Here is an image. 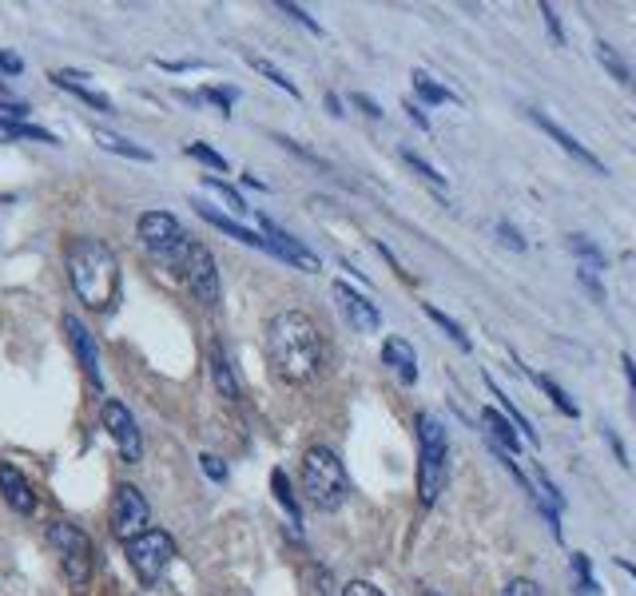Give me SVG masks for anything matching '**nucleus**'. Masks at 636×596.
Here are the masks:
<instances>
[{"label": "nucleus", "instance_id": "1", "mask_svg": "<svg viewBox=\"0 0 636 596\" xmlns=\"http://www.w3.org/2000/svg\"><path fill=\"white\" fill-rule=\"evenodd\" d=\"M323 334L306 314L286 311L271 319V326H266V358H271V370L283 382H291V386L314 382L319 370H323Z\"/></svg>", "mask_w": 636, "mask_h": 596}, {"label": "nucleus", "instance_id": "2", "mask_svg": "<svg viewBox=\"0 0 636 596\" xmlns=\"http://www.w3.org/2000/svg\"><path fill=\"white\" fill-rule=\"evenodd\" d=\"M68 283L88 311H108L120 294V263H115L112 246L100 239H72L68 243Z\"/></svg>", "mask_w": 636, "mask_h": 596}, {"label": "nucleus", "instance_id": "3", "mask_svg": "<svg viewBox=\"0 0 636 596\" xmlns=\"http://www.w3.org/2000/svg\"><path fill=\"white\" fill-rule=\"evenodd\" d=\"M446 465H450V442L446 426L434 414H418V493L422 505H434L446 489Z\"/></svg>", "mask_w": 636, "mask_h": 596}, {"label": "nucleus", "instance_id": "4", "mask_svg": "<svg viewBox=\"0 0 636 596\" xmlns=\"http://www.w3.org/2000/svg\"><path fill=\"white\" fill-rule=\"evenodd\" d=\"M303 489L311 497L314 509L334 513L346 502V469H342L339 454L326 445H314L303 457Z\"/></svg>", "mask_w": 636, "mask_h": 596}, {"label": "nucleus", "instance_id": "5", "mask_svg": "<svg viewBox=\"0 0 636 596\" xmlns=\"http://www.w3.org/2000/svg\"><path fill=\"white\" fill-rule=\"evenodd\" d=\"M168 263H171V271L183 279V286L195 294V303H203V306L219 303V271H215V259H211L208 246L195 243V239H183V246L168 259Z\"/></svg>", "mask_w": 636, "mask_h": 596}, {"label": "nucleus", "instance_id": "6", "mask_svg": "<svg viewBox=\"0 0 636 596\" xmlns=\"http://www.w3.org/2000/svg\"><path fill=\"white\" fill-rule=\"evenodd\" d=\"M48 541H52V549L60 553V568H64L68 585L84 588L95 568L92 537H88L84 529H77V525H68V521H52V525H48Z\"/></svg>", "mask_w": 636, "mask_h": 596}, {"label": "nucleus", "instance_id": "7", "mask_svg": "<svg viewBox=\"0 0 636 596\" xmlns=\"http://www.w3.org/2000/svg\"><path fill=\"white\" fill-rule=\"evenodd\" d=\"M128 560H132L135 577H140L143 585H160L163 573L171 568V560H175V541L163 529H143L140 537L128 541Z\"/></svg>", "mask_w": 636, "mask_h": 596}, {"label": "nucleus", "instance_id": "8", "mask_svg": "<svg viewBox=\"0 0 636 596\" xmlns=\"http://www.w3.org/2000/svg\"><path fill=\"white\" fill-rule=\"evenodd\" d=\"M148 502H143V493L135 489V485H120L115 489V513H112V533H115V541H132V537H140L143 529H148Z\"/></svg>", "mask_w": 636, "mask_h": 596}, {"label": "nucleus", "instance_id": "9", "mask_svg": "<svg viewBox=\"0 0 636 596\" xmlns=\"http://www.w3.org/2000/svg\"><path fill=\"white\" fill-rule=\"evenodd\" d=\"M135 231H140L143 246L155 251V255H163V259L175 255V251L183 246V239H188L180 223H175V215H168V211H148V215H140Z\"/></svg>", "mask_w": 636, "mask_h": 596}, {"label": "nucleus", "instance_id": "10", "mask_svg": "<svg viewBox=\"0 0 636 596\" xmlns=\"http://www.w3.org/2000/svg\"><path fill=\"white\" fill-rule=\"evenodd\" d=\"M104 430L112 434L115 449H120V457H124V462H140L143 437H140V426H135V417L128 414L124 402H115V397H108V402H104Z\"/></svg>", "mask_w": 636, "mask_h": 596}, {"label": "nucleus", "instance_id": "11", "mask_svg": "<svg viewBox=\"0 0 636 596\" xmlns=\"http://www.w3.org/2000/svg\"><path fill=\"white\" fill-rule=\"evenodd\" d=\"M263 223V243H266V251H275L279 259H286V263H295V266H303V271H319V255L314 251H306L303 243H299L291 231H283L275 223V219H259Z\"/></svg>", "mask_w": 636, "mask_h": 596}, {"label": "nucleus", "instance_id": "12", "mask_svg": "<svg viewBox=\"0 0 636 596\" xmlns=\"http://www.w3.org/2000/svg\"><path fill=\"white\" fill-rule=\"evenodd\" d=\"M334 299H339V306H342V314H346V322H351L354 331L359 334H374L382 326V314H378V306L366 299V294H359L354 286H346V283H334Z\"/></svg>", "mask_w": 636, "mask_h": 596}, {"label": "nucleus", "instance_id": "13", "mask_svg": "<svg viewBox=\"0 0 636 596\" xmlns=\"http://www.w3.org/2000/svg\"><path fill=\"white\" fill-rule=\"evenodd\" d=\"M64 331H68V342H72V351H77L80 366H84L88 382H92V390H104V374H100V351H95L92 331H88L77 314H64Z\"/></svg>", "mask_w": 636, "mask_h": 596}, {"label": "nucleus", "instance_id": "14", "mask_svg": "<svg viewBox=\"0 0 636 596\" xmlns=\"http://www.w3.org/2000/svg\"><path fill=\"white\" fill-rule=\"evenodd\" d=\"M529 120L537 123L542 132H549L553 140H557V148H561V152H569L577 163H585V168H589V171H597V175H605V163H600L597 155H593L589 148H585V143L577 140V135H569V132H565V128H561V123H553L545 112H529Z\"/></svg>", "mask_w": 636, "mask_h": 596}, {"label": "nucleus", "instance_id": "15", "mask_svg": "<svg viewBox=\"0 0 636 596\" xmlns=\"http://www.w3.org/2000/svg\"><path fill=\"white\" fill-rule=\"evenodd\" d=\"M0 493H4V502H9L17 513H32V509H37V497H32L29 477L20 474L17 465H0Z\"/></svg>", "mask_w": 636, "mask_h": 596}, {"label": "nucleus", "instance_id": "16", "mask_svg": "<svg viewBox=\"0 0 636 596\" xmlns=\"http://www.w3.org/2000/svg\"><path fill=\"white\" fill-rule=\"evenodd\" d=\"M382 362H386V366L394 370L406 386L418 382V354H414V346H410L406 339H386V346H382Z\"/></svg>", "mask_w": 636, "mask_h": 596}, {"label": "nucleus", "instance_id": "17", "mask_svg": "<svg viewBox=\"0 0 636 596\" xmlns=\"http://www.w3.org/2000/svg\"><path fill=\"white\" fill-rule=\"evenodd\" d=\"M52 84H60L64 92H72V95H80L84 104H92L95 112H112V100H108L104 92H95L92 84H88V77L84 72H72V68H60V72H52Z\"/></svg>", "mask_w": 636, "mask_h": 596}, {"label": "nucleus", "instance_id": "18", "mask_svg": "<svg viewBox=\"0 0 636 596\" xmlns=\"http://www.w3.org/2000/svg\"><path fill=\"white\" fill-rule=\"evenodd\" d=\"M208 362H211V382H215V390L228 402H239V382H235V370H231V358H228V346L223 342H211L208 351Z\"/></svg>", "mask_w": 636, "mask_h": 596}, {"label": "nucleus", "instance_id": "19", "mask_svg": "<svg viewBox=\"0 0 636 596\" xmlns=\"http://www.w3.org/2000/svg\"><path fill=\"white\" fill-rule=\"evenodd\" d=\"M482 422H485V434H489V442L497 445V449H505V454H517V449H522V434H517V430L509 426V417L502 414V410H482Z\"/></svg>", "mask_w": 636, "mask_h": 596}, {"label": "nucleus", "instance_id": "20", "mask_svg": "<svg viewBox=\"0 0 636 596\" xmlns=\"http://www.w3.org/2000/svg\"><path fill=\"white\" fill-rule=\"evenodd\" d=\"M191 208L200 211V219H208V223H211V228H215V231H223V235L239 239V243H248V246H259V251H266L263 235L248 231V228H243V223H235V219H228V215H219L215 208H203V203H191Z\"/></svg>", "mask_w": 636, "mask_h": 596}, {"label": "nucleus", "instance_id": "21", "mask_svg": "<svg viewBox=\"0 0 636 596\" xmlns=\"http://www.w3.org/2000/svg\"><path fill=\"white\" fill-rule=\"evenodd\" d=\"M597 60H600V68H605L608 77L617 80L620 88H636L633 68H628V60L620 57V52H617L613 44H605V40H600V44H597Z\"/></svg>", "mask_w": 636, "mask_h": 596}, {"label": "nucleus", "instance_id": "22", "mask_svg": "<svg viewBox=\"0 0 636 596\" xmlns=\"http://www.w3.org/2000/svg\"><path fill=\"white\" fill-rule=\"evenodd\" d=\"M529 378L537 382V390H542V394H549V402L561 410V414H565V417H581V406L573 402L569 394H565V390L557 386V382L549 378V374H529Z\"/></svg>", "mask_w": 636, "mask_h": 596}, {"label": "nucleus", "instance_id": "23", "mask_svg": "<svg viewBox=\"0 0 636 596\" xmlns=\"http://www.w3.org/2000/svg\"><path fill=\"white\" fill-rule=\"evenodd\" d=\"M485 386H489V394H494V397H497V406H502V414H505V417H509V426H513V430H522V434H525V437H529V442H537V434H533V426H529V417H525V414H522V410L513 406L509 397H505V394H502V386H497V382H494V378H485Z\"/></svg>", "mask_w": 636, "mask_h": 596}, {"label": "nucleus", "instance_id": "24", "mask_svg": "<svg viewBox=\"0 0 636 596\" xmlns=\"http://www.w3.org/2000/svg\"><path fill=\"white\" fill-rule=\"evenodd\" d=\"M414 92H418L426 104H457V95L450 92V88L437 84L430 72H414Z\"/></svg>", "mask_w": 636, "mask_h": 596}, {"label": "nucleus", "instance_id": "25", "mask_svg": "<svg viewBox=\"0 0 636 596\" xmlns=\"http://www.w3.org/2000/svg\"><path fill=\"white\" fill-rule=\"evenodd\" d=\"M95 143H100L104 152H120V155H128V160L152 163V152H148V148H135L132 140H120V135H112V132H95Z\"/></svg>", "mask_w": 636, "mask_h": 596}, {"label": "nucleus", "instance_id": "26", "mask_svg": "<svg viewBox=\"0 0 636 596\" xmlns=\"http://www.w3.org/2000/svg\"><path fill=\"white\" fill-rule=\"evenodd\" d=\"M573 577H577V585H573L577 596H600V585L593 580V565L585 553H573Z\"/></svg>", "mask_w": 636, "mask_h": 596}, {"label": "nucleus", "instance_id": "27", "mask_svg": "<svg viewBox=\"0 0 636 596\" xmlns=\"http://www.w3.org/2000/svg\"><path fill=\"white\" fill-rule=\"evenodd\" d=\"M569 251H573V255H581V263L600 266V271H605V251H600L589 235H569Z\"/></svg>", "mask_w": 636, "mask_h": 596}, {"label": "nucleus", "instance_id": "28", "mask_svg": "<svg viewBox=\"0 0 636 596\" xmlns=\"http://www.w3.org/2000/svg\"><path fill=\"white\" fill-rule=\"evenodd\" d=\"M271 489H275V497H279V505L286 509V517L299 521V502H295V493H291V482H286L283 469H275V474H271Z\"/></svg>", "mask_w": 636, "mask_h": 596}, {"label": "nucleus", "instance_id": "29", "mask_svg": "<svg viewBox=\"0 0 636 596\" xmlns=\"http://www.w3.org/2000/svg\"><path fill=\"white\" fill-rule=\"evenodd\" d=\"M426 319H434L437 326H442V331H446L450 339H454L457 346H462V351H470V339H466V331H462V326H457V322L450 319L446 311H437V306H430V303H426Z\"/></svg>", "mask_w": 636, "mask_h": 596}, {"label": "nucleus", "instance_id": "30", "mask_svg": "<svg viewBox=\"0 0 636 596\" xmlns=\"http://www.w3.org/2000/svg\"><path fill=\"white\" fill-rule=\"evenodd\" d=\"M203 188H208L211 195H219V199H223V203H228L231 211H239V215H248V203H243V195H239L235 188H228V183L211 180V175H208V180H203Z\"/></svg>", "mask_w": 636, "mask_h": 596}, {"label": "nucleus", "instance_id": "31", "mask_svg": "<svg viewBox=\"0 0 636 596\" xmlns=\"http://www.w3.org/2000/svg\"><path fill=\"white\" fill-rule=\"evenodd\" d=\"M251 68H255V72H263V77H266V80H271V84H279V88H283V92H286V95H295V100H299V88H295V80H286V77H283V72H279V68H275V64H271V60L255 57V60H251Z\"/></svg>", "mask_w": 636, "mask_h": 596}, {"label": "nucleus", "instance_id": "32", "mask_svg": "<svg viewBox=\"0 0 636 596\" xmlns=\"http://www.w3.org/2000/svg\"><path fill=\"white\" fill-rule=\"evenodd\" d=\"M577 279H581V286L597 299V303H605V286H600V266H589V263H581L577 266Z\"/></svg>", "mask_w": 636, "mask_h": 596}, {"label": "nucleus", "instance_id": "33", "mask_svg": "<svg viewBox=\"0 0 636 596\" xmlns=\"http://www.w3.org/2000/svg\"><path fill=\"white\" fill-rule=\"evenodd\" d=\"M402 160H406L410 168L418 171V175H422V180H426V183H434V188H446V175H442V171H437V168H430V163L422 160V155H414V152H402Z\"/></svg>", "mask_w": 636, "mask_h": 596}, {"label": "nucleus", "instance_id": "34", "mask_svg": "<svg viewBox=\"0 0 636 596\" xmlns=\"http://www.w3.org/2000/svg\"><path fill=\"white\" fill-rule=\"evenodd\" d=\"M29 115V104H12V100H0V132L4 128H20Z\"/></svg>", "mask_w": 636, "mask_h": 596}, {"label": "nucleus", "instance_id": "35", "mask_svg": "<svg viewBox=\"0 0 636 596\" xmlns=\"http://www.w3.org/2000/svg\"><path fill=\"white\" fill-rule=\"evenodd\" d=\"M188 155H191V160L208 163V168H215V171H228V160H223L219 152H211L208 143H188Z\"/></svg>", "mask_w": 636, "mask_h": 596}, {"label": "nucleus", "instance_id": "36", "mask_svg": "<svg viewBox=\"0 0 636 596\" xmlns=\"http://www.w3.org/2000/svg\"><path fill=\"white\" fill-rule=\"evenodd\" d=\"M502 596H545V593H542V585H537V580H529V577H513L509 585L502 588Z\"/></svg>", "mask_w": 636, "mask_h": 596}, {"label": "nucleus", "instance_id": "37", "mask_svg": "<svg viewBox=\"0 0 636 596\" xmlns=\"http://www.w3.org/2000/svg\"><path fill=\"white\" fill-rule=\"evenodd\" d=\"M200 469L211 477V482H228V465H223V457L203 454V457H200Z\"/></svg>", "mask_w": 636, "mask_h": 596}, {"label": "nucleus", "instance_id": "38", "mask_svg": "<svg viewBox=\"0 0 636 596\" xmlns=\"http://www.w3.org/2000/svg\"><path fill=\"white\" fill-rule=\"evenodd\" d=\"M279 9H283L286 17H295L299 24H306V29H311V32H323V29H319V20H314L306 9H299V4H286V0H279Z\"/></svg>", "mask_w": 636, "mask_h": 596}, {"label": "nucleus", "instance_id": "39", "mask_svg": "<svg viewBox=\"0 0 636 596\" xmlns=\"http://www.w3.org/2000/svg\"><path fill=\"white\" fill-rule=\"evenodd\" d=\"M600 434H605V442H608V449H613V454H617V462L625 465L628 469V454H625V442H620V434L613 426H600Z\"/></svg>", "mask_w": 636, "mask_h": 596}, {"label": "nucleus", "instance_id": "40", "mask_svg": "<svg viewBox=\"0 0 636 596\" xmlns=\"http://www.w3.org/2000/svg\"><path fill=\"white\" fill-rule=\"evenodd\" d=\"M542 17H545V24H549L553 40H557V44H565V29H561V17H557V9H553L549 0L542 4Z\"/></svg>", "mask_w": 636, "mask_h": 596}, {"label": "nucleus", "instance_id": "41", "mask_svg": "<svg viewBox=\"0 0 636 596\" xmlns=\"http://www.w3.org/2000/svg\"><path fill=\"white\" fill-rule=\"evenodd\" d=\"M497 235H502V243H505V246H513V251H525L522 231L513 228V223H497Z\"/></svg>", "mask_w": 636, "mask_h": 596}, {"label": "nucleus", "instance_id": "42", "mask_svg": "<svg viewBox=\"0 0 636 596\" xmlns=\"http://www.w3.org/2000/svg\"><path fill=\"white\" fill-rule=\"evenodd\" d=\"M0 72H4V77H20V72H24V60L12 57L9 48H0Z\"/></svg>", "mask_w": 636, "mask_h": 596}, {"label": "nucleus", "instance_id": "43", "mask_svg": "<svg viewBox=\"0 0 636 596\" xmlns=\"http://www.w3.org/2000/svg\"><path fill=\"white\" fill-rule=\"evenodd\" d=\"M342 596H382V588L371 585V580H351V585L342 588Z\"/></svg>", "mask_w": 636, "mask_h": 596}, {"label": "nucleus", "instance_id": "44", "mask_svg": "<svg viewBox=\"0 0 636 596\" xmlns=\"http://www.w3.org/2000/svg\"><path fill=\"white\" fill-rule=\"evenodd\" d=\"M354 104H359L362 108V112H366V115H374V120H378V115H382V108L378 104H374V100H371V95H354Z\"/></svg>", "mask_w": 636, "mask_h": 596}, {"label": "nucleus", "instance_id": "45", "mask_svg": "<svg viewBox=\"0 0 636 596\" xmlns=\"http://www.w3.org/2000/svg\"><path fill=\"white\" fill-rule=\"evenodd\" d=\"M620 366H625V378H628V386H633V394H636V358H633V354H620Z\"/></svg>", "mask_w": 636, "mask_h": 596}, {"label": "nucleus", "instance_id": "46", "mask_svg": "<svg viewBox=\"0 0 636 596\" xmlns=\"http://www.w3.org/2000/svg\"><path fill=\"white\" fill-rule=\"evenodd\" d=\"M406 112H410V120L418 123V128H430V120H426V112H418L414 104H406Z\"/></svg>", "mask_w": 636, "mask_h": 596}, {"label": "nucleus", "instance_id": "47", "mask_svg": "<svg viewBox=\"0 0 636 596\" xmlns=\"http://www.w3.org/2000/svg\"><path fill=\"white\" fill-rule=\"evenodd\" d=\"M326 108H331L334 115H342V104H339V95H326Z\"/></svg>", "mask_w": 636, "mask_h": 596}, {"label": "nucleus", "instance_id": "48", "mask_svg": "<svg viewBox=\"0 0 636 596\" xmlns=\"http://www.w3.org/2000/svg\"><path fill=\"white\" fill-rule=\"evenodd\" d=\"M617 565H620V568H625L628 577H636V565H633V560H625V557H620V560H617Z\"/></svg>", "mask_w": 636, "mask_h": 596}, {"label": "nucleus", "instance_id": "49", "mask_svg": "<svg viewBox=\"0 0 636 596\" xmlns=\"http://www.w3.org/2000/svg\"><path fill=\"white\" fill-rule=\"evenodd\" d=\"M430 596H437V593H430Z\"/></svg>", "mask_w": 636, "mask_h": 596}]
</instances>
